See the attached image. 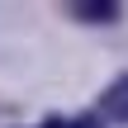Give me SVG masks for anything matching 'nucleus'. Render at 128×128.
Returning <instances> with one entry per match:
<instances>
[{
    "label": "nucleus",
    "mask_w": 128,
    "mask_h": 128,
    "mask_svg": "<svg viewBox=\"0 0 128 128\" xmlns=\"http://www.w3.org/2000/svg\"><path fill=\"white\" fill-rule=\"evenodd\" d=\"M100 114H104V124H128V76H119L100 95Z\"/></svg>",
    "instance_id": "obj_1"
},
{
    "label": "nucleus",
    "mask_w": 128,
    "mask_h": 128,
    "mask_svg": "<svg viewBox=\"0 0 128 128\" xmlns=\"http://www.w3.org/2000/svg\"><path fill=\"white\" fill-rule=\"evenodd\" d=\"M71 14H76L81 24H119V19H124V10H119L114 0H81V5H71Z\"/></svg>",
    "instance_id": "obj_2"
}]
</instances>
